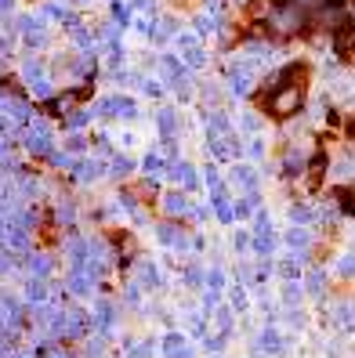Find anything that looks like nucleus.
Masks as SVG:
<instances>
[{
    "label": "nucleus",
    "instance_id": "nucleus-1",
    "mask_svg": "<svg viewBox=\"0 0 355 358\" xmlns=\"http://www.w3.org/2000/svg\"><path fill=\"white\" fill-rule=\"evenodd\" d=\"M308 80H312V66H308V62H290V66L276 80H268L261 91H254V98H250V101H254L265 116L290 120L305 105Z\"/></svg>",
    "mask_w": 355,
    "mask_h": 358
},
{
    "label": "nucleus",
    "instance_id": "nucleus-2",
    "mask_svg": "<svg viewBox=\"0 0 355 358\" xmlns=\"http://www.w3.org/2000/svg\"><path fill=\"white\" fill-rule=\"evenodd\" d=\"M333 48H337V55L344 62H355V22L351 18H344V22L333 26Z\"/></svg>",
    "mask_w": 355,
    "mask_h": 358
},
{
    "label": "nucleus",
    "instance_id": "nucleus-3",
    "mask_svg": "<svg viewBox=\"0 0 355 358\" xmlns=\"http://www.w3.org/2000/svg\"><path fill=\"white\" fill-rule=\"evenodd\" d=\"M323 174H326V152H319L316 159H312V166H308V188H319Z\"/></svg>",
    "mask_w": 355,
    "mask_h": 358
},
{
    "label": "nucleus",
    "instance_id": "nucleus-4",
    "mask_svg": "<svg viewBox=\"0 0 355 358\" xmlns=\"http://www.w3.org/2000/svg\"><path fill=\"white\" fill-rule=\"evenodd\" d=\"M337 199H341V206L348 210V214H355V188H337Z\"/></svg>",
    "mask_w": 355,
    "mask_h": 358
},
{
    "label": "nucleus",
    "instance_id": "nucleus-5",
    "mask_svg": "<svg viewBox=\"0 0 355 358\" xmlns=\"http://www.w3.org/2000/svg\"><path fill=\"white\" fill-rule=\"evenodd\" d=\"M348 134H351V138H355V120H351V123H348Z\"/></svg>",
    "mask_w": 355,
    "mask_h": 358
}]
</instances>
